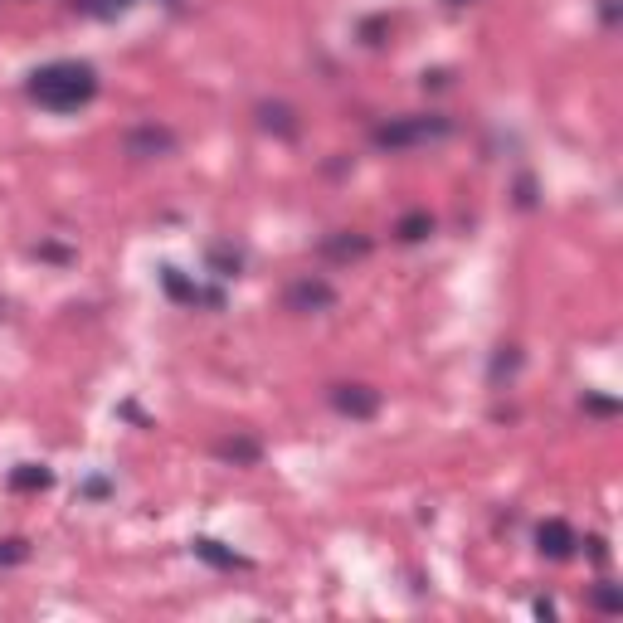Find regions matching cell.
Returning a JSON list of instances; mask_svg holds the SVG:
<instances>
[{
	"mask_svg": "<svg viewBox=\"0 0 623 623\" xmlns=\"http://www.w3.org/2000/svg\"><path fill=\"white\" fill-rule=\"evenodd\" d=\"M49 482H54V473H49L44 463H20V468L10 473V487H15V492H44Z\"/></svg>",
	"mask_w": 623,
	"mask_h": 623,
	"instance_id": "obj_12",
	"label": "cell"
},
{
	"mask_svg": "<svg viewBox=\"0 0 623 623\" xmlns=\"http://www.w3.org/2000/svg\"><path fill=\"white\" fill-rule=\"evenodd\" d=\"M443 137H453V117H443V112H404V117H390V122H380L370 132V142L380 151H390V156L434 147Z\"/></svg>",
	"mask_w": 623,
	"mask_h": 623,
	"instance_id": "obj_2",
	"label": "cell"
},
{
	"mask_svg": "<svg viewBox=\"0 0 623 623\" xmlns=\"http://www.w3.org/2000/svg\"><path fill=\"white\" fill-rule=\"evenodd\" d=\"M585 409H594V414H614L619 404H614V400H594V395H585Z\"/></svg>",
	"mask_w": 623,
	"mask_h": 623,
	"instance_id": "obj_18",
	"label": "cell"
},
{
	"mask_svg": "<svg viewBox=\"0 0 623 623\" xmlns=\"http://www.w3.org/2000/svg\"><path fill=\"white\" fill-rule=\"evenodd\" d=\"M336 283L331 278H322V273H297L293 283L283 288V307L293 312V317H322V312H331L336 307Z\"/></svg>",
	"mask_w": 623,
	"mask_h": 623,
	"instance_id": "obj_4",
	"label": "cell"
},
{
	"mask_svg": "<svg viewBox=\"0 0 623 623\" xmlns=\"http://www.w3.org/2000/svg\"><path fill=\"white\" fill-rule=\"evenodd\" d=\"M195 555H200L205 565H215V570H249V560H244L239 550H229L224 541H210V536L195 541Z\"/></svg>",
	"mask_w": 623,
	"mask_h": 623,
	"instance_id": "obj_10",
	"label": "cell"
},
{
	"mask_svg": "<svg viewBox=\"0 0 623 623\" xmlns=\"http://www.w3.org/2000/svg\"><path fill=\"white\" fill-rule=\"evenodd\" d=\"M434 229H439V220H434L429 210H409V215L395 220V239H400V244H424Z\"/></svg>",
	"mask_w": 623,
	"mask_h": 623,
	"instance_id": "obj_11",
	"label": "cell"
},
{
	"mask_svg": "<svg viewBox=\"0 0 623 623\" xmlns=\"http://www.w3.org/2000/svg\"><path fill=\"white\" fill-rule=\"evenodd\" d=\"M448 5H468V0H448Z\"/></svg>",
	"mask_w": 623,
	"mask_h": 623,
	"instance_id": "obj_19",
	"label": "cell"
},
{
	"mask_svg": "<svg viewBox=\"0 0 623 623\" xmlns=\"http://www.w3.org/2000/svg\"><path fill=\"white\" fill-rule=\"evenodd\" d=\"M215 458H220V463H234V468H258V463H263V443H258L249 429H234V434H220V439H215Z\"/></svg>",
	"mask_w": 623,
	"mask_h": 623,
	"instance_id": "obj_6",
	"label": "cell"
},
{
	"mask_svg": "<svg viewBox=\"0 0 623 623\" xmlns=\"http://www.w3.org/2000/svg\"><path fill=\"white\" fill-rule=\"evenodd\" d=\"M132 0H74V10H83V15H98V20H112V15H122Z\"/></svg>",
	"mask_w": 623,
	"mask_h": 623,
	"instance_id": "obj_17",
	"label": "cell"
},
{
	"mask_svg": "<svg viewBox=\"0 0 623 623\" xmlns=\"http://www.w3.org/2000/svg\"><path fill=\"white\" fill-rule=\"evenodd\" d=\"M30 98L49 112H78L98 98V74L78 59H59L30 74Z\"/></svg>",
	"mask_w": 623,
	"mask_h": 623,
	"instance_id": "obj_1",
	"label": "cell"
},
{
	"mask_svg": "<svg viewBox=\"0 0 623 623\" xmlns=\"http://www.w3.org/2000/svg\"><path fill=\"white\" fill-rule=\"evenodd\" d=\"M366 254H370V234H361V229H331L322 239V258H331V263H361Z\"/></svg>",
	"mask_w": 623,
	"mask_h": 623,
	"instance_id": "obj_8",
	"label": "cell"
},
{
	"mask_svg": "<svg viewBox=\"0 0 623 623\" xmlns=\"http://www.w3.org/2000/svg\"><path fill=\"white\" fill-rule=\"evenodd\" d=\"M25 560H30V541H25V536H5V541H0V570L25 565Z\"/></svg>",
	"mask_w": 623,
	"mask_h": 623,
	"instance_id": "obj_15",
	"label": "cell"
},
{
	"mask_svg": "<svg viewBox=\"0 0 623 623\" xmlns=\"http://www.w3.org/2000/svg\"><path fill=\"white\" fill-rule=\"evenodd\" d=\"M210 268H215V278H239V268H244V258L234 254L229 244H215V249H210Z\"/></svg>",
	"mask_w": 623,
	"mask_h": 623,
	"instance_id": "obj_14",
	"label": "cell"
},
{
	"mask_svg": "<svg viewBox=\"0 0 623 623\" xmlns=\"http://www.w3.org/2000/svg\"><path fill=\"white\" fill-rule=\"evenodd\" d=\"M254 117L263 132H273V137H283V142H297V132H302V117H297V108H288V103H258Z\"/></svg>",
	"mask_w": 623,
	"mask_h": 623,
	"instance_id": "obj_9",
	"label": "cell"
},
{
	"mask_svg": "<svg viewBox=\"0 0 623 623\" xmlns=\"http://www.w3.org/2000/svg\"><path fill=\"white\" fill-rule=\"evenodd\" d=\"M575 546H580V536L570 531V521L550 516V521H541V526H536V550H541L546 560H570V555H575Z\"/></svg>",
	"mask_w": 623,
	"mask_h": 623,
	"instance_id": "obj_7",
	"label": "cell"
},
{
	"mask_svg": "<svg viewBox=\"0 0 623 623\" xmlns=\"http://www.w3.org/2000/svg\"><path fill=\"white\" fill-rule=\"evenodd\" d=\"M589 604H594V614H623V589L614 580H599V585L589 589Z\"/></svg>",
	"mask_w": 623,
	"mask_h": 623,
	"instance_id": "obj_13",
	"label": "cell"
},
{
	"mask_svg": "<svg viewBox=\"0 0 623 623\" xmlns=\"http://www.w3.org/2000/svg\"><path fill=\"white\" fill-rule=\"evenodd\" d=\"M176 151H181V137H176V127L161 122V117H142V122H132V127L122 132V156H127V161H166V156H176Z\"/></svg>",
	"mask_w": 623,
	"mask_h": 623,
	"instance_id": "obj_3",
	"label": "cell"
},
{
	"mask_svg": "<svg viewBox=\"0 0 623 623\" xmlns=\"http://www.w3.org/2000/svg\"><path fill=\"white\" fill-rule=\"evenodd\" d=\"M331 409L341 414V419H351V424H370L375 414H380V404H385V395L375 390V385H366V380H336L327 390Z\"/></svg>",
	"mask_w": 623,
	"mask_h": 623,
	"instance_id": "obj_5",
	"label": "cell"
},
{
	"mask_svg": "<svg viewBox=\"0 0 623 623\" xmlns=\"http://www.w3.org/2000/svg\"><path fill=\"white\" fill-rule=\"evenodd\" d=\"M161 283H166V293L176 297V302H190V307L200 302V288H195V283H185L176 268H166V278H161Z\"/></svg>",
	"mask_w": 623,
	"mask_h": 623,
	"instance_id": "obj_16",
	"label": "cell"
}]
</instances>
